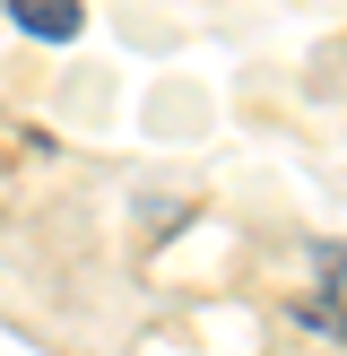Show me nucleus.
I'll list each match as a JSON object with an SVG mask.
<instances>
[{"label": "nucleus", "mask_w": 347, "mask_h": 356, "mask_svg": "<svg viewBox=\"0 0 347 356\" xmlns=\"http://www.w3.org/2000/svg\"><path fill=\"white\" fill-rule=\"evenodd\" d=\"M17 35H35V44H69V35H87V9L78 0H9Z\"/></svg>", "instance_id": "obj_1"}]
</instances>
